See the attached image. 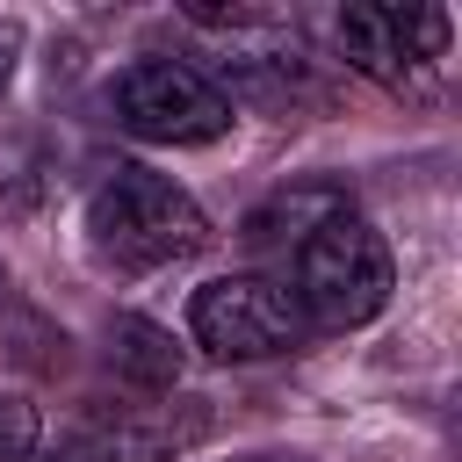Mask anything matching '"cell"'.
Instances as JSON below:
<instances>
[{
	"label": "cell",
	"mask_w": 462,
	"mask_h": 462,
	"mask_svg": "<svg viewBox=\"0 0 462 462\" xmlns=\"http://www.w3.org/2000/svg\"><path fill=\"white\" fill-rule=\"evenodd\" d=\"M87 231H94V253L116 267H166L209 245V217L195 209V195L152 166H116L87 195Z\"/></svg>",
	"instance_id": "obj_1"
},
{
	"label": "cell",
	"mask_w": 462,
	"mask_h": 462,
	"mask_svg": "<svg viewBox=\"0 0 462 462\" xmlns=\"http://www.w3.org/2000/svg\"><path fill=\"white\" fill-rule=\"evenodd\" d=\"M289 296H296L303 325H332V332L368 325L390 303V245H383V231L354 202L339 217H325L296 245V289Z\"/></svg>",
	"instance_id": "obj_2"
},
{
	"label": "cell",
	"mask_w": 462,
	"mask_h": 462,
	"mask_svg": "<svg viewBox=\"0 0 462 462\" xmlns=\"http://www.w3.org/2000/svg\"><path fill=\"white\" fill-rule=\"evenodd\" d=\"M108 108L130 137L144 144H209L231 130V101L180 58H137L116 72L108 87Z\"/></svg>",
	"instance_id": "obj_3"
},
{
	"label": "cell",
	"mask_w": 462,
	"mask_h": 462,
	"mask_svg": "<svg viewBox=\"0 0 462 462\" xmlns=\"http://www.w3.org/2000/svg\"><path fill=\"white\" fill-rule=\"evenodd\" d=\"M188 332L202 354L217 361H274L303 339V310L289 296V282L267 274H217L195 289L188 303Z\"/></svg>",
	"instance_id": "obj_4"
},
{
	"label": "cell",
	"mask_w": 462,
	"mask_h": 462,
	"mask_svg": "<svg viewBox=\"0 0 462 462\" xmlns=\"http://www.w3.org/2000/svg\"><path fill=\"white\" fill-rule=\"evenodd\" d=\"M339 51H346L354 72L404 87V72H419L448 51V7H346Z\"/></svg>",
	"instance_id": "obj_5"
},
{
	"label": "cell",
	"mask_w": 462,
	"mask_h": 462,
	"mask_svg": "<svg viewBox=\"0 0 462 462\" xmlns=\"http://www.w3.org/2000/svg\"><path fill=\"white\" fill-rule=\"evenodd\" d=\"M209 433V411L195 397L180 404H137V411H108V419H87L65 448V462H166L180 448H195Z\"/></svg>",
	"instance_id": "obj_6"
},
{
	"label": "cell",
	"mask_w": 462,
	"mask_h": 462,
	"mask_svg": "<svg viewBox=\"0 0 462 462\" xmlns=\"http://www.w3.org/2000/svg\"><path fill=\"white\" fill-rule=\"evenodd\" d=\"M108 361H116L137 390H173L188 354L173 346V332H166V325H152V318H130V310H123V318L108 325Z\"/></svg>",
	"instance_id": "obj_7"
},
{
	"label": "cell",
	"mask_w": 462,
	"mask_h": 462,
	"mask_svg": "<svg viewBox=\"0 0 462 462\" xmlns=\"http://www.w3.org/2000/svg\"><path fill=\"white\" fill-rule=\"evenodd\" d=\"M0 346L14 361H29V368H65V332H51L36 310H22L7 296V282H0Z\"/></svg>",
	"instance_id": "obj_8"
},
{
	"label": "cell",
	"mask_w": 462,
	"mask_h": 462,
	"mask_svg": "<svg viewBox=\"0 0 462 462\" xmlns=\"http://www.w3.org/2000/svg\"><path fill=\"white\" fill-rule=\"evenodd\" d=\"M36 433H43L36 404L29 397H0V462H36Z\"/></svg>",
	"instance_id": "obj_9"
},
{
	"label": "cell",
	"mask_w": 462,
	"mask_h": 462,
	"mask_svg": "<svg viewBox=\"0 0 462 462\" xmlns=\"http://www.w3.org/2000/svg\"><path fill=\"white\" fill-rule=\"evenodd\" d=\"M14 65H22V22L0 14V94L14 87Z\"/></svg>",
	"instance_id": "obj_10"
},
{
	"label": "cell",
	"mask_w": 462,
	"mask_h": 462,
	"mask_svg": "<svg viewBox=\"0 0 462 462\" xmlns=\"http://www.w3.org/2000/svg\"><path fill=\"white\" fill-rule=\"evenodd\" d=\"M245 462H296V455H245Z\"/></svg>",
	"instance_id": "obj_11"
},
{
	"label": "cell",
	"mask_w": 462,
	"mask_h": 462,
	"mask_svg": "<svg viewBox=\"0 0 462 462\" xmlns=\"http://www.w3.org/2000/svg\"><path fill=\"white\" fill-rule=\"evenodd\" d=\"M51 462H65V455H51Z\"/></svg>",
	"instance_id": "obj_12"
}]
</instances>
